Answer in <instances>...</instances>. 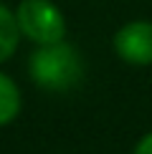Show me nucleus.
<instances>
[{
	"label": "nucleus",
	"instance_id": "f257e3e1",
	"mask_svg": "<svg viewBox=\"0 0 152 154\" xmlns=\"http://www.w3.org/2000/svg\"><path fill=\"white\" fill-rule=\"evenodd\" d=\"M28 71L38 86L48 91H66L81 79V58L68 43H48L41 46L28 58Z\"/></svg>",
	"mask_w": 152,
	"mask_h": 154
},
{
	"label": "nucleus",
	"instance_id": "f03ea898",
	"mask_svg": "<svg viewBox=\"0 0 152 154\" xmlns=\"http://www.w3.org/2000/svg\"><path fill=\"white\" fill-rule=\"evenodd\" d=\"M15 18H18L21 33L38 46L59 43L66 35L63 13L51 0H23L15 10Z\"/></svg>",
	"mask_w": 152,
	"mask_h": 154
},
{
	"label": "nucleus",
	"instance_id": "7ed1b4c3",
	"mask_svg": "<svg viewBox=\"0 0 152 154\" xmlns=\"http://www.w3.org/2000/svg\"><path fill=\"white\" fill-rule=\"evenodd\" d=\"M114 53L132 66L152 63V23L135 20L114 33Z\"/></svg>",
	"mask_w": 152,
	"mask_h": 154
},
{
	"label": "nucleus",
	"instance_id": "20e7f679",
	"mask_svg": "<svg viewBox=\"0 0 152 154\" xmlns=\"http://www.w3.org/2000/svg\"><path fill=\"white\" fill-rule=\"evenodd\" d=\"M21 28H18V18L8 5L0 3V63L8 61L18 48V41H21Z\"/></svg>",
	"mask_w": 152,
	"mask_h": 154
},
{
	"label": "nucleus",
	"instance_id": "39448f33",
	"mask_svg": "<svg viewBox=\"0 0 152 154\" xmlns=\"http://www.w3.org/2000/svg\"><path fill=\"white\" fill-rule=\"evenodd\" d=\"M21 111V91L10 76L0 73V126L10 124Z\"/></svg>",
	"mask_w": 152,
	"mask_h": 154
},
{
	"label": "nucleus",
	"instance_id": "423d86ee",
	"mask_svg": "<svg viewBox=\"0 0 152 154\" xmlns=\"http://www.w3.org/2000/svg\"><path fill=\"white\" fill-rule=\"evenodd\" d=\"M135 154H152V131H150V134H144V137L137 142Z\"/></svg>",
	"mask_w": 152,
	"mask_h": 154
}]
</instances>
